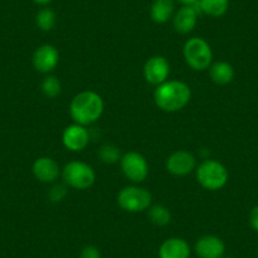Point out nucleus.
I'll return each instance as SVG.
<instances>
[{"mask_svg": "<svg viewBox=\"0 0 258 258\" xmlns=\"http://www.w3.org/2000/svg\"><path fill=\"white\" fill-rule=\"evenodd\" d=\"M57 22V16L51 8H43L37 13L36 24L41 31L49 32L54 28Z\"/></svg>", "mask_w": 258, "mask_h": 258, "instance_id": "obj_20", "label": "nucleus"}, {"mask_svg": "<svg viewBox=\"0 0 258 258\" xmlns=\"http://www.w3.org/2000/svg\"><path fill=\"white\" fill-rule=\"evenodd\" d=\"M32 2H34V3L38 4V6H48L52 0H32Z\"/></svg>", "mask_w": 258, "mask_h": 258, "instance_id": "obj_27", "label": "nucleus"}, {"mask_svg": "<svg viewBox=\"0 0 258 258\" xmlns=\"http://www.w3.org/2000/svg\"><path fill=\"white\" fill-rule=\"evenodd\" d=\"M195 253L199 258H223L225 244L217 235H203L195 243Z\"/></svg>", "mask_w": 258, "mask_h": 258, "instance_id": "obj_14", "label": "nucleus"}, {"mask_svg": "<svg viewBox=\"0 0 258 258\" xmlns=\"http://www.w3.org/2000/svg\"><path fill=\"white\" fill-rule=\"evenodd\" d=\"M148 219L152 224L157 225V227H166L170 224L171 222V212L167 207L165 205H151L150 209L147 210Z\"/></svg>", "mask_w": 258, "mask_h": 258, "instance_id": "obj_19", "label": "nucleus"}, {"mask_svg": "<svg viewBox=\"0 0 258 258\" xmlns=\"http://www.w3.org/2000/svg\"><path fill=\"white\" fill-rule=\"evenodd\" d=\"M171 73L170 62L163 56H153L148 58L143 68L146 81L153 86H158L168 80Z\"/></svg>", "mask_w": 258, "mask_h": 258, "instance_id": "obj_8", "label": "nucleus"}, {"mask_svg": "<svg viewBox=\"0 0 258 258\" xmlns=\"http://www.w3.org/2000/svg\"><path fill=\"white\" fill-rule=\"evenodd\" d=\"M33 68L41 74H49L58 66L59 52L53 44H42L34 51L32 57Z\"/></svg>", "mask_w": 258, "mask_h": 258, "instance_id": "obj_9", "label": "nucleus"}, {"mask_svg": "<svg viewBox=\"0 0 258 258\" xmlns=\"http://www.w3.org/2000/svg\"><path fill=\"white\" fill-rule=\"evenodd\" d=\"M80 258H101L100 250L95 245H85L81 250Z\"/></svg>", "mask_w": 258, "mask_h": 258, "instance_id": "obj_24", "label": "nucleus"}, {"mask_svg": "<svg viewBox=\"0 0 258 258\" xmlns=\"http://www.w3.org/2000/svg\"><path fill=\"white\" fill-rule=\"evenodd\" d=\"M176 2L181 3L182 6H192V4L197 3L198 0H176Z\"/></svg>", "mask_w": 258, "mask_h": 258, "instance_id": "obj_26", "label": "nucleus"}, {"mask_svg": "<svg viewBox=\"0 0 258 258\" xmlns=\"http://www.w3.org/2000/svg\"><path fill=\"white\" fill-rule=\"evenodd\" d=\"M198 8L205 16L219 18L229 9V0H198Z\"/></svg>", "mask_w": 258, "mask_h": 258, "instance_id": "obj_18", "label": "nucleus"}, {"mask_svg": "<svg viewBox=\"0 0 258 258\" xmlns=\"http://www.w3.org/2000/svg\"><path fill=\"white\" fill-rule=\"evenodd\" d=\"M120 168L123 175L133 183H141L148 177L150 165L148 161L140 152H126L120 158Z\"/></svg>", "mask_w": 258, "mask_h": 258, "instance_id": "obj_7", "label": "nucleus"}, {"mask_svg": "<svg viewBox=\"0 0 258 258\" xmlns=\"http://www.w3.org/2000/svg\"><path fill=\"white\" fill-rule=\"evenodd\" d=\"M175 2L173 0H155L150 8V16L155 23L165 24L173 18Z\"/></svg>", "mask_w": 258, "mask_h": 258, "instance_id": "obj_16", "label": "nucleus"}, {"mask_svg": "<svg viewBox=\"0 0 258 258\" xmlns=\"http://www.w3.org/2000/svg\"><path fill=\"white\" fill-rule=\"evenodd\" d=\"M116 202L119 208L126 213L147 212L152 205V194L137 185L125 186L119 191Z\"/></svg>", "mask_w": 258, "mask_h": 258, "instance_id": "obj_5", "label": "nucleus"}, {"mask_svg": "<svg viewBox=\"0 0 258 258\" xmlns=\"http://www.w3.org/2000/svg\"><path fill=\"white\" fill-rule=\"evenodd\" d=\"M68 195V185L66 183H57L54 182L53 185L51 186V188L48 190V200L51 203H61L63 202L64 198Z\"/></svg>", "mask_w": 258, "mask_h": 258, "instance_id": "obj_23", "label": "nucleus"}, {"mask_svg": "<svg viewBox=\"0 0 258 258\" xmlns=\"http://www.w3.org/2000/svg\"><path fill=\"white\" fill-rule=\"evenodd\" d=\"M99 158L103 161L104 163H108V165H113L120 161L121 153L119 147H116L115 145H111V143H105L100 147L99 150Z\"/></svg>", "mask_w": 258, "mask_h": 258, "instance_id": "obj_22", "label": "nucleus"}, {"mask_svg": "<svg viewBox=\"0 0 258 258\" xmlns=\"http://www.w3.org/2000/svg\"><path fill=\"white\" fill-rule=\"evenodd\" d=\"M191 247L183 238L171 237L158 248L160 258H190Z\"/></svg>", "mask_w": 258, "mask_h": 258, "instance_id": "obj_15", "label": "nucleus"}, {"mask_svg": "<svg viewBox=\"0 0 258 258\" xmlns=\"http://www.w3.org/2000/svg\"><path fill=\"white\" fill-rule=\"evenodd\" d=\"M32 172L39 182L54 183L58 180L62 171L59 168L58 162L54 158L43 156L34 161L32 165Z\"/></svg>", "mask_w": 258, "mask_h": 258, "instance_id": "obj_12", "label": "nucleus"}, {"mask_svg": "<svg viewBox=\"0 0 258 258\" xmlns=\"http://www.w3.org/2000/svg\"><path fill=\"white\" fill-rule=\"evenodd\" d=\"M197 180L202 187L209 191H218L227 185L229 172L219 161L204 160L195 168Z\"/></svg>", "mask_w": 258, "mask_h": 258, "instance_id": "obj_4", "label": "nucleus"}, {"mask_svg": "<svg viewBox=\"0 0 258 258\" xmlns=\"http://www.w3.org/2000/svg\"><path fill=\"white\" fill-rule=\"evenodd\" d=\"M90 142V135L86 126L80 124H71L66 126L62 133V143L64 148L71 152H80L85 150Z\"/></svg>", "mask_w": 258, "mask_h": 258, "instance_id": "obj_11", "label": "nucleus"}, {"mask_svg": "<svg viewBox=\"0 0 258 258\" xmlns=\"http://www.w3.org/2000/svg\"><path fill=\"white\" fill-rule=\"evenodd\" d=\"M183 58L187 66L194 71H204L213 63V49L207 39L192 37L183 44Z\"/></svg>", "mask_w": 258, "mask_h": 258, "instance_id": "obj_3", "label": "nucleus"}, {"mask_svg": "<svg viewBox=\"0 0 258 258\" xmlns=\"http://www.w3.org/2000/svg\"><path fill=\"white\" fill-rule=\"evenodd\" d=\"M198 3V2H197ZM192 6H182L177 12H175L172 18L173 28L180 34H188L195 29L200 11L198 4Z\"/></svg>", "mask_w": 258, "mask_h": 258, "instance_id": "obj_13", "label": "nucleus"}, {"mask_svg": "<svg viewBox=\"0 0 258 258\" xmlns=\"http://www.w3.org/2000/svg\"><path fill=\"white\" fill-rule=\"evenodd\" d=\"M191 99V89L180 80H167L156 86L153 100L158 109L166 113H176L185 108Z\"/></svg>", "mask_w": 258, "mask_h": 258, "instance_id": "obj_1", "label": "nucleus"}, {"mask_svg": "<svg viewBox=\"0 0 258 258\" xmlns=\"http://www.w3.org/2000/svg\"><path fill=\"white\" fill-rule=\"evenodd\" d=\"M62 178L69 187L76 190H86L91 187L96 180V173L89 163L83 161H71L62 168Z\"/></svg>", "mask_w": 258, "mask_h": 258, "instance_id": "obj_6", "label": "nucleus"}, {"mask_svg": "<svg viewBox=\"0 0 258 258\" xmlns=\"http://www.w3.org/2000/svg\"><path fill=\"white\" fill-rule=\"evenodd\" d=\"M197 168V158L191 152L178 150L166 160V170L173 176H186Z\"/></svg>", "mask_w": 258, "mask_h": 258, "instance_id": "obj_10", "label": "nucleus"}, {"mask_svg": "<svg viewBox=\"0 0 258 258\" xmlns=\"http://www.w3.org/2000/svg\"><path fill=\"white\" fill-rule=\"evenodd\" d=\"M104 113V100L98 93L91 90L76 94L70 103V115L74 123L91 125L101 118Z\"/></svg>", "mask_w": 258, "mask_h": 258, "instance_id": "obj_2", "label": "nucleus"}, {"mask_svg": "<svg viewBox=\"0 0 258 258\" xmlns=\"http://www.w3.org/2000/svg\"><path fill=\"white\" fill-rule=\"evenodd\" d=\"M41 90L43 95L48 99H54L61 94V83L53 75H48L43 79L41 84Z\"/></svg>", "mask_w": 258, "mask_h": 258, "instance_id": "obj_21", "label": "nucleus"}, {"mask_svg": "<svg viewBox=\"0 0 258 258\" xmlns=\"http://www.w3.org/2000/svg\"><path fill=\"white\" fill-rule=\"evenodd\" d=\"M249 224L250 227H252V229L258 233V205H255V207L250 210Z\"/></svg>", "mask_w": 258, "mask_h": 258, "instance_id": "obj_25", "label": "nucleus"}, {"mask_svg": "<svg viewBox=\"0 0 258 258\" xmlns=\"http://www.w3.org/2000/svg\"><path fill=\"white\" fill-rule=\"evenodd\" d=\"M210 80L217 85H228L234 79V69L227 61H217L209 68Z\"/></svg>", "mask_w": 258, "mask_h": 258, "instance_id": "obj_17", "label": "nucleus"}]
</instances>
